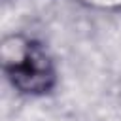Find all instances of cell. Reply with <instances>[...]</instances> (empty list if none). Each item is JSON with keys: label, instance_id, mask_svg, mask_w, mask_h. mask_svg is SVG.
Here are the masks:
<instances>
[{"label": "cell", "instance_id": "6da1fadb", "mask_svg": "<svg viewBox=\"0 0 121 121\" xmlns=\"http://www.w3.org/2000/svg\"><path fill=\"white\" fill-rule=\"evenodd\" d=\"M4 72L15 89L26 95H43L55 85L51 59L40 43L25 42L17 55L4 53Z\"/></svg>", "mask_w": 121, "mask_h": 121}]
</instances>
